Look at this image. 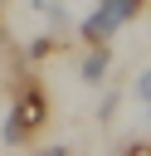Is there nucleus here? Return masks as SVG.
Returning a JSON list of instances; mask_svg holds the SVG:
<instances>
[{
	"label": "nucleus",
	"instance_id": "obj_1",
	"mask_svg": "<svg viewBox=\"0 0 151 156\" xmlns=\"http://www.w3.org/2000/svg\"><path fill=\"white\" fill-rule=\"evenodd\" d=\"M49 122V98L39 83H19L15 88V102H10V117H5V141H29L39 127Z\"/></svg>",
	"mask_w": 151,
	"mask_h": 156
},
{
	"label": "nucleus",
	"instance_id": "obj_2",
	"mask_svg": "<svg viewBox=\"0 0 151 156\" xmlns=\"http://www.w3.org/2000/svg\"><path fill=\"white\" fill-rule=\"evenodd\" d=\"M117 29H122V20H117L107 5H97V0H93V15L78 24V39H83V44H107Z\"/></svg>",
	"mask_w": 151,
	"mask_h": 156
},
{
	"label": "nucleus",
	"instance_id": "obj_3",
	"mask_svg": "<svg viewBox=\"0 0 151 156\" xmlns=\"http://www.w3.org/2000/svg\"><path fill=\"white\" fill-rule=\"evenodd\" d=\"M107 68H112V54H107V44H83L78 78H83L88 88H97V83H107Z\"/></svg>",
	"mask_w": 151,
	"mask_h": 156
}]
</instances>
